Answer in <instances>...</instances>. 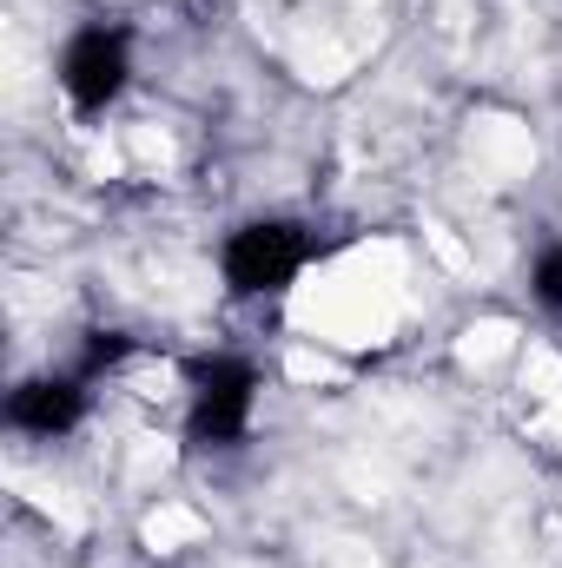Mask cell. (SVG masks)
<instances>
[{
    "label": "cell",
    "instance_id": "6da1fadb",
    "mask_svg": "<svg viewBox=\"0 0 562 568\" xmlns=\"http://www.w3.org/2000/svg\"><path fill=\"white\" fill-rule=\"evenodd\" d=\"M192 384H199L192 443H232V436H245V417H252V371H245L239 357H205V364H192Z\"/></svg>",
    "mask_w": 562,
    "mask_h": 568
},
{
    "label": "cell",
    "instance_id": "7a4b0ae2",
    "mask_svg": "<svg viewBox=\"0 0 562 568\" xmlns=\"http://www.w3.org/2000/svg\"><path fill=\"white\" fill-rule=\"evenodd\" d=\"M304 265V239L291 225H245L225 245V278L232 291H284Z\"/></svg>",
    "mask_w": 562,
    "mask_h": 568
},
{
    "label": "cell",
    "instance_id": "3957f363",
    "mask_svg": "<svg viewBox=\"0 0 562 568\" xmlns=\"http://www.w3.org/2000/svg\"><path fill=\"white\" fill-rule=\"evenodd\" d=\"M120 87H127V40L107 33V27L80 33L67 47V93H73V106L80 113H100Z\"/></svg>",
    "mask_w": 562,
    "mask_h": 568
},
{
    "label": "cell",
    "instance_id": "277c9868",
    "mask_svg": "<svg viewBox=\"0 0 562 568\" xmlns=\"http://www.w3.org/2000/svg\"><path fill=\"white\" fill-rule=\"evenodd\" d=\"M7 417H13L20 429L60 436V429H73V424H80V390H73V384H27V390H13Z\"/></svg>",
    "mask_w": 562,
    "mask_h": 568
},
{
    "label": "cell",
    "instance_id": "5b68a950",
    "mask_svg": "<svg viewBox=\"0 0 562 568\" xmlns=\"http://www.w3.org/2000/svg\"><path fill=\"white\" fill-rule=\"evenodd\" d=\"M536 291H543V304H556L562 311V252H550V258L536 265Z\"/></svg>",
    "mask_w": 562,
    "mask_h": 568
},
{
    "label": "cell",
    "instance_id": "8992f818",
    "mask_svg": "<svg viewBox=\"0 0 562 568\" xmlns=\"http://www.w3.org/2000/svg\"><path fill=\"white\" fill-rule=\"evenodd\" d=\"M113 357H127V337H113V331H107V337H100V344L87 351V371H107Z\"/></svg>",
    "mask_w": 562,
    "mask_h": 568
}]
</instances>
